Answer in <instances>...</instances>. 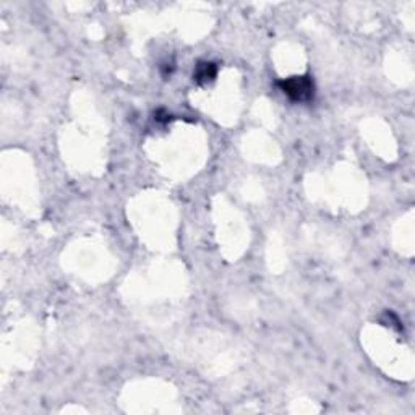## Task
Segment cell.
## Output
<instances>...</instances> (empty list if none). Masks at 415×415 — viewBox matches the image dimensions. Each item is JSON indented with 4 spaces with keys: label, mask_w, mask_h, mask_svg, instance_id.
Wrapping results in <instances>:
<instances>
[{
    "label": "cell",
    "mask_w": 415,
    "mask_h": 415,
    "mask_svg": "<svg viewBox=\"0 0 415 415\" xmlns=\"http://www.w3.org/2000/svg\"><path fill=\"white\" fill-rule=\"evenodd\" d=\"M216 75H218V65L213 64V62H200L197 65L195 73H193V79L203 85V83L214 79Z\"/></svg>",
    "instance_id": "2"
},
{
    "label": "cell",
    "mask_w": 415,
    "mask_h": 415,
    "mask_svg": "<svg viewBox=\"0 0 415 415\" xmlns=\"http://www.w3.org/2000/svg\"><path fill=\"white\" fill-rule=\"evenodd\" d=\"M277 86L281 91L295 103H310L315 98V83L310 75H303V77H290L277 81Z\"/></svg>",
    "instance_id": "1"
}]
</instances>
